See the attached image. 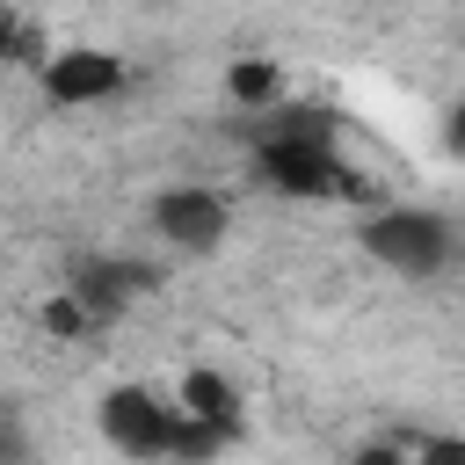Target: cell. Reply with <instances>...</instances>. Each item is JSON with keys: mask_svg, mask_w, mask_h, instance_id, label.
<instances>
[{"mask_svg": "<svg viewBox=\"0 0 465 465\" xmlns=\"http://www.w3.org/2000/svg\"><path fill=\"white\" fill-rule=\"evenodd\" d=\"M153 283H160V276H153L145 262L94 254V262H80V269H73V283H65V291L80 298V312H87V320H116V312H131V305H138Z\"/></svg>", "mask_w": 465, "mask_h": 465, "instance_id": "6", "label": "cell"}, {"mask_svg": "<svg viewBox=\"0 0 465 465\" xmlns=\"http://www.w3.org/2000/svg\"><path fill=\"white\" fill-rule=\"evenodd\" d=\"M225 94H232L240 109H276V102H283V73H276L269 58H232Z\"/></svg>", "mask_w": 465, "mask_h": 465, "instance_id": "8", "label": "cell"}, {"mask_svg": "<svg viewBox=\"0 0 465 465\" xmlns=\"http://www.w3.org/2000/svg\"><path fill=\"white\" fill-rule=\"evenodd\" d=\"M174 407L196 414V421H211V429H225V436H240V385L225 371H189L182 392H174Z\"/></svg>", "mask_w": 465, "mask_h": 465, "instance_id": "7", "label": "cell"}, {"mask_svg": "<svg viewBox=\"0 0 465 465\" xmlns=\"http://www.w3.org/2000/svg\"><path fill=\"white\" fill-rule=\"evenodd\" d=\"M102 436L131 458H167V436H174V400H153L145 385H116L102 392Z\"/></svg>", "mask_w": 465, "mask_h": 465, "instance_id": "3", "label": "cell"}, {"mask_svg": "<svg viewBox=\"0 0 465 465\" xmlns=\"http://www.w3.org/2000/svg\"><path fill=\"white\" fill-rule=\"evenodd\" d=\"M44 327H51V334H58V341H65V334H87V327H94V320H87V312H80V298H73V291H58V298H51V305H44Z\"/></svg>", "mask_w": 465, "mask_h": 465, "instance_id": "10", "label": "cell"}, {"mask_svg": "<svg viewBox=\"0 0 465 465\" xmlns=\"http://www.w3.org/2000/svg\"><path fill=\"white\" fill-rule=\"evenodd\" d=\"M254 174H262V189L298 196V203H356V196H371V182L334 153V138H312V131H262L254 138Z\"/></svg>", "mask_w": 465, "mask_h": 465, "instance_id": "1", "label": "cell"}, {"mask_svg": "<svg viewBox=\"0 0 465 465\" xmlns=\"http://www.w3.org/2000/svg\"><path fill=\"white\" fill-rule=\"evenodd\" d=\"M0 58H7V65H36V58H44V29H36L15 0H0Z\"/></svg>", "mask_w": 465, "mask_h": 465, "instance_id": "9", "label": "cell"}, {"mask_svg": "<svg viewBox=\"0 0 465 465\" xmlns=\"http://www.w3.org/2000/svg\"><path fill=\"white\" fill-rule=\"evenodd\" d=\"M356 240H363V254H371V262H385L392 276H414V283L443 276V269H450V254H458L450 218H443V211H421V203L371 211V218L356 225Z\"/></svg>", "mask_w": 465, "mask_h": 465, "instance_id": "2", "label": "cell"}, {"mask_svg": "<svg viewBox=\"0 0 465 465\" xmlns=\"http://www.w3.org/2000/svg\"><path fill=\"white\" fill-rule=\"evenodd\" d=\"M153 225H160V240H174L182 254H211V247L232 232V203H225L218 189H167V196L153 203Z\"/></svg>", "mask_w": 465, "mask_h": 465, "instance_id": "5", "label": "cell"}, {"mask_svg": "<svg viewBox=\"0 0 465 465\" xmlns=\"http://www.w3.org/2000/svg\"><path fill=\"white\" fill-rule=\"evenodd\" d=\"M29 450V429L15 421V407H0V458H22Z\"/></svg>", "mask_w": 465, "mask_h": 465, "instance_id": "11", "label": "cell"}, {"mask_svg": "<svg viewBox=\"0 0 465 465\" xmlns=\"http://www.w3.org/2000/svg\"><path fill=\"white\" fill-rule=\"evenodd\" d=\"M36 73H44V94L58 102V109H87V102H109V94H124V58L116 51H44L36 58Z\"/></svg>", "mask_w": 465, "mask_h": 465, "instance_id": "4", "label": "cell"}]
</instances>
